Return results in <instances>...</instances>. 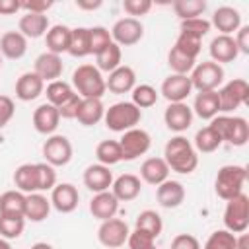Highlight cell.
<instances>
[{"mask_svg": "<svg viewBox=\"0 0 249 249\" xmlns=\"http://www.w3.org/2000/svg\"><path fill=\"white\" fill-rule=\"evenodd\" d=\"M49 212H51V198H47L43 193L25 195V212H23L25 220L43 222L49 218Z\"/></svg>", "mask_w": 249, "mask_h": 249, "instance_id": "29", "label": "cell"}, {"mask_svg": "<svg viewBox=\"0 0 249 249\" xmlns=\"http://www.w3.org/2000/svg\"><path fill=\"white\" fill-rule=\"evenodd\" d=\"M72 88L82 99H101L107 91L105 78L93 64H82L74 70Z\"/></svg>", "mask_w": 249, "mask_h": 249, "instance_id": "2", "label": "cell"}, {"mask_svg": "<svg viewBox=\"0 0 249 249\" xmlns=\"http://www.w3.org/2000/svg\"><path fill=\"white\" fill-rule=\"evenodd\" d=\"M210 25H214L220 35H231L241 27V14L231 6H220L218 10H214Z\"/></svg>", "mask_w": 249, "mask_h": 249, "instance_id": "22", "label": "cell"}, {"mask_svg": "<svg viewBox=\"0 0 249 249\" xmlns=\"http://www.w3.org/2000/svg\"><path fill=\"white\" fill-rule=\"evenodd\" d=\"M148 249H158V247H156V245H152V247H148Z\"/></svg>", "mask_w": 249, "mask_h": 249, "instance_id": "61", "label": "cell"}, {"mask_svg": "<svg viewBox=\"0 0 249 249\" xmlns=\"http://www.w3.org/2000/svg\"><path fill=\"white\" fill-rule=\"evenodd\" d=\"M220 146H222V138L218 136V132H216L210 124L204 126V128H200V130H196V134H195V144H193V148H195L196 152L212 154V152H216Z\"/></svg>", "mask_w": 249, "mask_h": 249, "instance_id": "37", "label": "cell"}, {"mask_svg": "<svg viewBox=\"0 0 249 249\" xmlns=\"http://www.w3.org/2000/svg\"><path fill=\"white\" fill-rule=\"evenodd\" d=\"M27 53V39L19 33V31H6L0 37V54L10 58V60H18Z\"/></svg>", "mask_w": 249, "mask_h": 249, "instance_id": "30", "label": "cell"}, {"mask_svg": "<svg viewBox=\"0 0 249 249\" xmlns=\"http://www.w3.org/2000/svg\"><path fill=\"white\" fill-rule=\"evenodd\" d=\"M14 113H16V105H14L12 97H8V95H0V124L6 126V124L12 121Z\"/></svg>", "mask_w": 249, "mask_h": 249, "instance_id": "54", "label": "cell"}, {"mask_svg": "<svg viewBox=\"0 0 249 249\" xmlns=\"http://www.w3.org/2000/svg\"><path fill=\"white\" fill-rule=\"evenodd\" d=\"M43 158L49 165L60 167L72 160V144L62 134H51L43 144Z\"/></svg>", "mask_w": 249, "mask_h": 249, "instance_id": "12", "label": "cell"}, {"mask_svg": "<svg viewBox=\"0 0 249 249\" xmlns=\"http://www.w3.org/2000/svg\"><path fill=\"white\" fill-rule=\"evenodd\" d=\"M156 200H158V204L161 208H169V210L171 208H177L185 200V187L179 181L167 179L161 185H158V189H156Z\"/></svg>", "mask_w": 249, "mask_h": 249, "instance_id": "21", "label": "cell"}, {"mask_svg": "<svg viewBox=\"0 0 249 249\" xmlns=\"http://www.w3.org/2000/svg\"><path fill=\"white\" fill-rule=\"evenodd\" d=\"M109 43H113V39H111V33L107 27H101V25L89 27V51H91V54L101 53Z\"/></svg>", "mask_w": 249, "mask_h": 249, "instance_id": "47", "label": "cell"}, {"mask_svg": "<svg viewBox=\"0 0 249 249\" xmlns=\"http://www.w3.org/2000/svg\"><path fill=\"white\" fill-rule=\"evenodd\" d=\"M76 6L80 10H97L101 6V0H95V2H86V0H76Z\"/></svg>", "mask_w": 249, "mask_h": 249, "instance_id": "57", "label": "cell"}, {"mask_svg": "<svg viewBox=\"0 0 249 249\" xmlns=\"http://www.w3.org/2000/svg\"><path fill=\"white\" fill-rule=\"evenodd\" d=\"M0 249H12V245L8 243V239H4V237H0Z\"/></svg>", "mask_w": 249, "mask_h": 249, "instance_id": "60", "label": "cell"}, {"mask_svg": "<svg viewBox=\"0 0 249 249\" xmlns=\"http://www.w3.org/2000/svg\"><path fill=\"white\" fill-rule=\"evenodd\" d=\"M119 146H121V154L124 161H132L140 156H144L150 146H152V138L144 128H130L126 132H123V136L119 138Z\"/></svg>", "mask_w": 249, "mask_h": 249, "instance_id": "9", "label": "cell"}, {"mask_svg": "<svg viewBox=\"0 0 249 249\" xmlns=\"http://www.w3.org/2000/svg\"><path fill=\"white\" fill-rule=\"evenodd\" d=\"M158 91H156V88L154 86H150V84H140V86H134V89H132V103L142 111V109H148V107H152V105H156V101H158Z\"/></svg>", "mask_w": 249, "mask_h": 249, "instance_id": "43", "label": "cell"}, {"mask_svg": "<svg viewBox=\"0 0 249 249\" xmlns=\"http://www.w3.org/2000/svg\"><path fill=\"white\" fill-rule=\"evenodd\" d=\"M0 66H2V54H0Z\"/></svg>", "mask_w": 249, "mask_h": 249, "instance_id": "62", "label": "cell"}, {"mask_svg": "<svg viewBox=\"0 0 249 249\" xmlns=\"http://www.w3.org/2000/svg\"><path fill=\"white\" fill-rule=\"evenodd\" d=\"M193 86L191 78L183 74H169L160 88V93L169 101V103H185V99L191 95Z\"/></svg>", "mask_w": 249, "mask_h": 249, "instance_id": "13", "label": "cell"}, {"mask_svg": "<svg viewBox=\"0 0 249 249\" xmlns=\"http://www.w3.org/2000/svg\"><path fill=\"white\" fill-rule=\"evenodd\" d=\"M235 47L241 54H249V25H241L237 31H235Z\"/></svg>", "mask_w": 249, "mask_h": 249, "instance_id": "55", "label": "cell"}, {"mask_svg": "<svg viewBox=\"0 0 249 249\" xmlns=\"http://www.w3.org/2000/svg\"><path fill=\"white\" fill-rule=\"evenodd\" d=\"M70 33H72V29L66 27V25H60V23L49 27V31L45 33V45H47V51H49V53H54V54L68 53Z\"/></svg>", "mask_w": 249, "mask_h": 249, "instance_id": "32", "label": "cell"}, {"mask_svg": "<svg viewBox=\"0 0 249 249\" xmlns=\"http://www.w3.org/2000/svg\"><path fill=\"white\" fill-rule=\"evenodd\" d=\"M19 12V0H0V16H14Z\"/></svg>", "mask_w": 249, "mask_h": 249, "instance_id": "56", "label": "cell"}, {"mask_svg": "<svg viewBox=\"0 0 249 249\" xmlns=\"http://www.w3.org/2000/svg\"><path fill=\"white\" fill-rule=\"evenodd\" d=\"M37 179H39V193L43 191H53L56 185V171L53 165L47 161L37 163Z\"/></svg>", "mask_w": 249, "mask_h": 249, "instance_id": "48", "label": "cell"}, {"mask_svg": "<svg viewBox=\"0 0 249 249\" xmlns=\"http://www.w3.org/2000/svg\"><path fill=\"white\" fill-rule=\"evenodd\" d=\"M74 88L64 82V80H54V82H49L47 89H45V95H47V103L54 105V107H60L62 103H66L72 95H74Z\"/></svg>", "mask_w": 249, "mask_h": 249, "instance_id": "39", "label": "cell"}, {"mask_svg": "<svg viewBox=\"0 0 249 249\" xmlns=\"http://www.w3.org/2000/svg\"><path fill=\"white\" fill-rule=\"evenodd\" d=\"M80 202V193L72 183H56L51 191V206L60 214H70Z\"/></svg>", "mask_w": 249, "mask_h": 249, "instance_id": "14", "label": "cell"}, {"mask_svg": "<svg viewBox=\"0 0 249 249\" xmlns=\"http://www.w3.org/2000/svg\"><path fill=\"white\" fill-rule=\"evenodd\" d=\"M25 218L21 216H0V237L18 239L23 233Z\"/></svg>", "mask_w": 249, "mask_h": 249, "instance_id": "44", "label": "cell"}, {"mask_svg": "<svg viewBox=\"0 0 249 249\" xmlns=\"http://www.w3.org/2000/svg\"><path fill=\"white\" fill-rule=\"evenodd\" d=\"M210 27H212L210 21L204 19V18H193V19H183L181 21V31L191 33V35H195L198 39H202L210 31Z\"/></svg>", "mask_w": 249, "mask_h": 249, "instance_id": "49", "label": "cell"}, {"mask_svg": "<svg viewBox=\"0 0 249 249\" xmlns=\"http://www.w3.org/2000/svg\"><path fill=\"white\" fill-rule=\"evenodd\" d=\"M31 249H54V247L51 243H47V241H37V243L31 245Z\"/></svg>", "mask_w": 249, "mask_h": 249, "instance_id": "59", "label": "cell"}, {"mask_svg": "<svg viewBox=\"0 0 249 249\" xmlns=\"http://www.w3.org/2000/svg\"><path fill=\"white\" fill-rule=\"evenodd\" d=\"M84 185H86L91 193L109 191V187L113 185V173L109 171L107 165H101V163L88 165L86 171H84Z\"/></svg>", "mask_w": 249, "mask_h": 249, "instance_id": "23", "label": "cell"}, {"mask_svg": "<svg viewBox=\"0 0 249 249\" xmlns=\"http://www.w3.org/2000/svg\"><path fill=\"white\" fill-rule=\"evenodd\" d=\"M80 103H82V97H80L78 93H74V95H72V97H70L66 103H62L60 107H56V109H58L60 119H76Z\"/></svg>", "mask_w": 249, "mask_h": 249, "instance_id": "52", "label": "cell"}, {"mask_svg": "<svg viewBox=\"0 0 249 249\" xmlns=\"http://www.w3.org/2000/svg\"><path fill=\"white\" fill-rule=\"evenodd\" d=\"M140 179L148 185H161L163 181L169 179V167L163 158H148L140 165Z\"/></svg>", "mask_w": 249, "mask_h": 249, "instance_id": "26", "label": "cell"}, {"mask_svg": "<svg viewBox=\"0 0 249 249\" xmlns=\"http://www.w3.org/2000/svg\"><path fill=\"white\" fill-rule=\"evenodd\" d=\"M25 212V195L18 189L0 195V216H21Z\"/></svg>", "mask_w": 249, "mask_h": 249, "instance_id": "34", "label": "cell"}, {"mask_svg": "<svg viewBox=\"0 0 249 249\" xmlns=\"http://www.w3.org/2000/svg\"><path fill=\"white\" fill-rule=\"evenodd\" d=\"M202 249H235V233L228 230H216L208 235Z\"/></svg>", "mask_w": 249, "mask_h": 249, "instance_id": "46", "label": "cell"}, {"mask_svg": "<svg viewBox=\"0 0 249 249\" xmlns=\"http://www.w3.org/2000/svg\"><path fill=\"white\" fill-rule=\"evenodd\" d=\"M95 158H97V161L101 165H107V167L123 161L119 140H103V142H99L97 148H95Z\"/></svg>", "mask_w": 249, "mask_h": 249, "instance_id": "40", "label": "cell"}, {"mask_svg": "<svg viewBox=\"0 0 249 249\" xmlns=\"http://www.w3.org/2000/svg\"><path fill=\"white\" fill-rule=\"evenodd\" d=\"M58 123H60L58 109L51 103H43L33 111V126L39 134H47V136L54 134V130L58 128Z\"/></svg>", "mask_w": 249, "mask_h": 249, "instance_id": "19", "label": "cell"}, {"mask_svg": "<svg viewBox=\"0 0 249 249\" xmlns=\"http://www.w3.org/2000/svg\"><path fill=\"white\" fill-rule=\"evenodd\" d=\"M128 233H130V230H128L124 220L109 218V220L101 222V226L97 230V239L107 249H119V247H123L126 243Z\"/></svg>", "mask_w": 249, "mask_h": 249, "instance_id": "11", "label": "cell"}, {"mask_svg": "<svg viewBox=\"0 0 249 249\" xmlns=\"http://www.w3.org/2000/svg\"><path fill=\"white\" fill-rule=\"evenodd\" d=\"M19 33L25 39H39L49 31V18L45 14H23L19 18Z\"/></svg>", "mask_w": 249, "mask_h": 249, "instance_id": "27", "label": "cell"}, {"mask_svg": "<svg viewBox=\"0 0 249 249\" xmlns=\"http://www.w3.org/2000/svg\"><path fill=\"white\" fill-rule=\"evenodd\" d=\"M111 39L119 47H132L144 37V25L136 18H121L111 27Z\"/></svg>", "mask_w": 249, "mask_h": 249, "instance_id": "10", "label": "cell"}, {"mask_svg": "<svg viewBox=\"0 0 249 249\" xmlns=\"http://www.w3.org/2000/svg\"><path fill=\"white\" fill-rule=\"evenodd\" d=\"M173 10L181 18V21L193 19V18H202V14L206 10V2L204 0H175Z\"/></svg>", "mask_w": 249, "mask_h": 249, "instance_id": "42", "label": "cell"}, {"mask_svg": "<svg viewBox=\"0 0 249 249\" xmlns=\"http://www.w3.org/2000/svg\"><path fill=\"white\" fill-rule=\"evenodd\" d=\"M247 181V169L243 165H224L216 173L214 191L222 200H230L243 193V185Z\"/></svg>", "mask_w": 249, "mask_h": 249, "instance_id": "5", "label": "cell"}, {"mask_svg": "<svg viewBox=\"0 0 249 249\" xmlns=\"http://www.w3.org/2000/svg\"><path fill=\"white\" fill-rule=\"evenodd\" d=\"M173 47L179 49L183 54H187V56H191V58L196 60V56H198V53L202 49V39H198V37H195L191 33L179 31V37H177V41H175Z\"/></svg>", "mask_w": 249, "mask_h": 249, "instance_id": "45", "label": "cell"}, {"mask_svg": "<svg viewBox=\"0 0 249 249\" xmlns=\"http://www.w3.org/2000/svg\"><path fill=\"white\" fill-rule=\"evenodd\" d=\"M103 121L109 130L126 132L130 128H136V124L142 121V111L132 101H119L113 103L109 109H105Z\"/></svg>", "mask_w": 249, "mask_h": 249, "instance_id": "3", "label": "cell"}, {"mask_svg": "<svg viewBox=\"0 0 249 249\" xmlns=\"http://www.w3.org/2000/svg\"><path fill=\"white\" fill-rule=\"evenodd\" d=\"M134 230H140V231L152 235L154 239H158L160 233H161V230H163L161 216H160L156 210H142V212L136 216Z\"/></svg>", "mask_w": 249, "mask_h": 249, "instance_id": "36", "label": "cell"}, {"mask_svg": "<svg viewBox=\"0 0 249 249\" xmlns=\"http://www.w3.org/2000/svg\"><path fill=\"white\" fill-rule=\"evenodd\" d=\"M123 10L128 14V18L146 16L152 10V2L150 0H123Z\"/></svg>", "mask_w": 249, "mask_h": 249, "instance_id": "50", "label": "cell"}, {"mask_svg": "<svg viewBox=\"0 0 249 249\" xmlns=\"http://www.w3.org/2000/svg\"><path fill=\"white\" fill-rule=\"evenodd\" d=\"M53 6V0H21L19 10L25 14H47V10Z\"/></svg>", "mask_w": 249, "mask_h": 249, "instance_id": "51", "label": "cell"}, {"mask_svg": "<svg viewBox=\"0 0 249 249\" xmlns=\"http://www.w3.org/2000/svg\"><path fill=\"white\" fill-rule=\"evenodd\" d=\"M62 70H64V64H62V58L60 54H54V53H43L35 58V64H33V72L43 80V82H54L62 76Z\"/></svg>", "mask_w": 249, "mask_h": 249, "instance_id": "15", "label": "cell"}, {"mask_svg": "<svg viewBox=\"0 0 249 249\" xmlns=\"http://www.w3.org/2000/svg\"><path fill=\"white\" fill-rule=\"evenodd\" d=\"M191 109H193V115H198L204 121H212L220 113L218 91H198Z\"/></svg>", "mask_w": 249, "mask_h": 249, "instance_id": "31", "label": "cell"}, {"mask_svg": "<svg viewBox=\"0 0 249 249\" xmlns=\"http://www.w3.org/2000/svg\"><path fill=\"white\" fill-rule=\"evenodd\" d=\"M45 91V82L35 72H23L16 82V97L19 101H33Z\"/></svg>", "mask_w": 249, "mask_h": 249, "instance_id": "25", "label": "cell"}, {"mask_svg": "<svg viewBox=\"0 0 249 249\" xmlns=\"http://www.w3.org/2000/svg\"><path fill=\"white\" fill-rule=\"evenodd\" d=\"M14 185L19 193L31 195L39 193V179H37V163H21L14 171Z\"/></svg>", "mask_w": 249, "mask_h": 249, "instance_id": "28", "label": "cell"}, {"mask_svg": "<svg viewBox=\"0 0 249 249\" xmlns=\"http://www.w3.org/2000/svg\"><path fill=\"white\" fill-rule=\"evenodd\" d=\"M235 249H249V235L245 231L239 237L235 235Z\"/></svg>", "mask_w": 249, "mask_h": 249, "instance_id": "58", "label": "cell"}, {"mask_svg": "<svg viewBox=\"0 0 249 249\" xmlns=\"http://www.w3.org/2000/svg\"><path fill=\"white\" fill-rule=\"evenodd\" d=\"M167 64H169V68H171V72H173V74L189 76V74H191V70L196 66V60H195V58H191V56H187V54H183L179 49L171 47V51L167 53Z\"/></svg>", "mask_w": 249, "mask_h": 249, "instance_id": "41", "label": "cell"}, {"mask_svg": "<svg viewBox=\"0 0 249 249\" xmlns=\"http://www.w3.org/2000/svg\"><path fill=\"white\" fill-rule=\"evenodd\" d=\"M68 53L76 58H84V56L91 54V51H89V27H74L72 29Z\"/></svg>", "mask_w": 249, "mask_h": 249, "instance_id": "38", "label": "cell"}, {"mask_svg": "<svg viewBox=\"0 0 249 249\" xmlns=\"http://www.w3.org/2000/svg\"><path fill=\"white\" fill-rule=\"evenodd\" d=\"M121 58H123V53H121V47L117 43H109L101 53L95 54V68L99 72H113L115 68L121 66Z\"/></svg>", "mask_w": 249, "mask_h": 249, "instance_id": "35", "label": "cell"}, {"mask_svg": "<svg viewBox=\"0 0 249 249\" xmlns=\"http://www.w3.org/2000/svg\"><path fill=\"white\" fill-rule=\"evenodd\" d=\"M224 210V226L231 233H243L249 228V196L239 193L237 196L226 200Z\"/></svg>", "mask_w": 249, "mask_h": 249, "instance_id": "6", "label": "cell"}, {"mask_svg": "<svg viewBox=\"0 0 249 249\" xmlns=\"http://www.w3.org/2000/svg\"><path fill=\"white\" fill-rule=\"evenodd\" d=\"M165 126L173 132H183L193 124V109L187 103H169L163 111Z\"/></svg>", "mask_w": 249, "mask_h": 249, "instance_id": "16", "label": "cell"}, {"mask_svg": "<svg viewBox=\"0 0 249 249\" xmlns=\"http://www.w3.org/2000/svg\"><path fill=\"white\" fill-rule=\"evenodd\" d=\"M119 210V200L115 198V195L111 191H103V193H95L93 198L89 200V212L93 218L105 222L109 218H115Z\"/></svg>", "mask_w": 249, "mask_h": 249, "instance_id": "24", "label": "cell"}, {"mask_svg": "<svg viewBox=\"0 0 249 249\" xmlns=\"http://www.w3.org/2000/svg\"><path fill=\"white\" fill-rule=\"evenodd\" d=\"M2 128H4V124H0V130H2Z\"/></svg>", "mask_w": 249, "mask_h": 249, "instance_id": "63", "label": "cell"}, {"mask_svg": "<svg viewBox=\"0 0 249 249\" xmlns=\"http://www.w3.org/2000/svg\"><path fill=\"white\" fill-rule=\"evenodd\" d=\"M210 126L218 132L222 142H228L231 146H245L249 140V123L243 117L216 115L210 121Z\"/></svg>", "mask_w": 249, "mask_h": 249, "instance_id": "4", "label": "cell"}, {"mask_svg": "<svg viewBox=\"0 0 249 249\" xmlns=\"http://www.w3.org/2000/svg\"><path fill=\"white\" fill-rule=\"evenodd\" d=\"M191 86L196 91H216L218 86L224 82V68L212 60H204L196 64L191 74Z\"/></svg>", "mask_w": 249, "mask_h": 249, "instance_id": "7", "label": "cell"}, {"mask_svg": "<svg viewBox=\"0 0 249 249\" xmlns=\"http://www.w3.org/2000/svg\"><path fill=\"white\" fill-rule=\"evenodd\" d=\"M171 249H200V241L191 233H179L171 239Z\"/></svg>", "mask_w": 249, "mask_h": 249, "instance_id": "53", "label": "cell"}, {"mask_svg": "<svg viewBox=\"0 0 249 249\" xmlns=\"http://www.w3.org/2000/svg\"><path fill=\"white\" fill-rule=\"evenodd\" d=\"M142 191V181L140 177L132 175V173H123L119 175L117 179H113V185H111V193L115 195V198L119 202H128V200H134Z\"/></svg>", "mask_w": 249, "mask_h": 249, "instance_id": "20", "label": "cell"}, {"mask_svg": "<svg viewBox=\"0 0 249 249\" xmlns=\"http://www.w3.org/2000/svg\"><path fill=\"white\" fill-rule=\"evenodd\" d=\"M210 58L212 62L216 64H224V62H233L237 56H239V51L235 47V41L231 35H216L212 41H210Z\"/></svg>", "mask_w": 249, "mask_h": 249, "instance_id": "18", "label": "cell"}, {"mask_svg": "<svg viewBox=\"0 0 249 249\" xmlns=\"http://www.w3.org/2000/svg\"><path fill=\"white\" fill-rule=\"evenodd\" d=\"M103 115H105V107L101 99H82L76 119L84 126H93L99 121H103Z\"/></svg>", "mask_w": 249, "mask_h": 249, "instance_id": "33", "label": "cell"}, {"mask_svg": "<svg viewBox=\"0 0 249 249\" xmlns=\"http://www.w3.org/2000/svg\"><path fill=\"white\" fill-rule=\"evenodd\" d=\"M218 101H220V113H231L247 103L249 99V84L243 78H233L224 88L216 89Z\"/></svg>", "mask_w": 249, "mask_h": 249, "instance_id": "8", "label": "cell"}, {"mask_svg": "<svg viewBox=\"0 0 249 249\" xmlns=\"http://www.w3.org/2000/svg\"><path fill=\"white\" fill-rule=\"evenodd\" d=\"M163 160H165L169 171H177V173H183V175L193 173L198 165L196 150L193 148L191 140H187L181 134L167 140V144L163 148Z\"/></svg>", "mask_w": 249, "mask_h": 249, "instance_id": "1", "label": "cell"}, {"mask_svg": "<svg viewBox=\"0 0 249 249\" xmlns=\"http://www.w3.org/2000/svg\"><path fill=\"white\" fill-rule=\"evenodd\" d=\"M134 86H136V74L126 64H121L119 68H115L113 72H109V78H105V88L111 93H117V95L132 91Z\"/></svg>", "mask_w": 249, "mask_h": 249, "instance_id": "17", "label": "cell"}]
</instances>
